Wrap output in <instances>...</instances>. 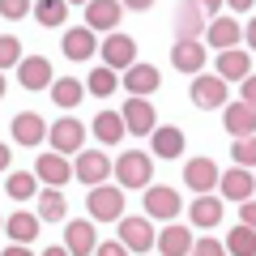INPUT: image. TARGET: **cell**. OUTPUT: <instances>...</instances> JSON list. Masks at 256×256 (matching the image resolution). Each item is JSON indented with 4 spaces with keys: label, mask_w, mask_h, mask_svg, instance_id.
I'll return each mask as SVG.
<instances>
[{
    "label": "cell",
    "mask_w": 256,
    "mask_h": 256,
    "mask_svg": "<svg viewBox=\"0 0 256 256\" xmlns=\"http://www.w3.org/2000/svg\"><path fill=\"white\" fill-rule=\"evenodd\" d=\"M102 64H111V68L124 73L128 64H137V43L128 34H120V30H111V34L102 38Z\"/></svg>",
    "instance_id": "obj_15"
},
{
    "label": "cell",
    "mask_w": 256,
    "mask_h": 256,
    "mask_svg": "<svg viewBox=\"0 0 256 256\" xmlns=\"http://www.w3.org/2000/svg\"><path fill=\"white\" fill-rule=\"evenodd\" d=\"M150 154L154 158H166V162H171V158H180L184 154V132L180 128H154V132H150Z\"/></svg>",
    "instance_id": "obj_25"
},
{
    "label": "cell",
    "mask_w": 256,
    "mask_h": 256,
    "mask_svg": "<svg viewBox=\"0 0 256 256\" xmlns=\"http://www.w3.org/2000/svg\"><path fill=\"white\" fill-rule=\"evenodd\" d=\"M180 210H184V201H180V192L171 184H150L146 188V214L154 222H175Z\"/></svg>",
    "instance_id": "obj_4"
},
{
    "label": "cell",
    "mask_w": 256,
    "mask_h": 256,
    "mask_svg": "<svg viewBox=\"0 0 256 256\" xmlns=\"http://www.w3.org/2000/svg\"><path fill=\"white\" fill-rule=\"evenodd\" d=\"M205 18H210V13H205L196 0H180V4H175V38H201L205 34Z\"/></svg>",
    "instance_id": "obj_11"
},
{
    "label": "cell",
    "mask_w": 256,
    "mask_h": 256,
    "mask_svg": "<svg viewBox=\"0 0 256 256\" xmlns=\"http://www.w3.org/2000/svg\"><path fill=\"white\" fill-rule=\"evenodd\" d=\"M116 184L120 188H150L154 184V154H141V150H128L116 158Z\"/></svg>",
    "instance_id": "obj_1"
},
{
    "label": "cell",
    "mask_w": 256,
    "mask_h": 256,
    "mask_svg": "<svg viewBox=\"0 0 256 256\" xmlns=\"http://www.w3.org/2000/svg\"><path fill=\"white\" fill-rule=\"evenodd\" d=\"M34 18L38 26H60L68 18V0H34Z\"/></svg>",
    "instance_id": "obj_34"
},
{
    "label": "cell",
    "mask_w": 256,
    "mask_h": 256,
    "mask_svg": "<svg viewBox=\"0 0 256 256\" xmlns=\"http://www.w3.org/2000/svg\"><path fill=\"white\" fill-rule=\"evenodd\" d=\"M34 175H38L43 184H52V188H64V184H68V175H73V166H68V154H60V150H52V154H38Z\"/></svg>",
    "instance_id": "obj_20"
},
{
    "label": "cell",
    "mask_w": 256,
    "mask_h": 256,
    "mask_svg": "<svg viewBox=\"0 0 256 256\" xmlns=\"http://www.w3.org/2000/svg\"><path fill=\"white\" fill-rule=\"evenodd\" d=\"M38 226H43V218H38V214H26V210H18L13 218H4V230H9L13 244H34Z\"/></svg>",
    "instance_id": "obj_27"
},
{
    "label": "cell",
    "mask_w": 256,
    "mask_h": 256,
    "mask_svg": "<svg viewBox=\"0 0 256 256\" xmlns=\"http://www.w3.org/2000/svg\"><path fill=\"white\" fill-rule=\"evenodd\" d=\"M222 128H226L230 137H252L256 132V107H248L244 98L226 102V107H222Z\"/></svg>",
    "instance_id": "obj_19"
},
{
    "label": "cell",
    "mask_w": 256,
    "mask_h": 256,
    "mask_svg": "<svg viewBox=\"0 0 256 256\" xmlns=\"http://www.w3.org/2000/svg\"><path fill=\"white\" fill-rule=\"evenodd\" d=\"M218 192H222V201H252V192H256V180L248 175V166H230V171H222L218 180Z\"/></svg>",
    "instance_id": "obj_16"
},
{
    "label": "cell",
    "mask_w": 256,
    "mask_h": 256,
    "mask_svg": "<svg viewBox=\"0 0 256 256\" xmlns=\"http://www.w3.org/2000/svg\"><path fill=\"white\" fill-rule=\"evenodd\" d=\"M0 230H4V218H0Z\"/></svg>",
    "instance_id": "obj_51"
},
{
    "label": "cell",
    "mask_w": 256,
    "mask_h": 256,
    "mask_svg": "<svg viewBox=\"0 0 256 256\" xmlns=\"http://www.w3.org/2000/svg\"><path fill=\"white\" fill-rule=\"evenodd\" d=\"M252 4H256V0H226V9H230V13H248Z\"/></svg>",
    "instance_id": "obj_43"
},
{
    "label": "cell",
    "mask_w": 256,
    "mask_h": 256,
    "mask_svg": "<svg viewBox=\"0 0 256 256\" xmlns=\"http://www.w3.org/2000/svg\"><path fill=\"white\" fill-rule=\"evenodd\" d=\"M94 256H132V252H128L124 239H116V244H98V248H94Z\"/></svg>",
    "instance_id": "obj_39"
},
{
    "label": "cell",
    "mask_w": 256,
    "mask_h": 256,
    "mask_svg": "<svg viewBox=\"0 0 256 256\" xmlns=\"http://www.w3.org/2000/svg\"><path fill=\"white\" fill-rule=\"evenodd\" d=\"M218 73L226 77V82H244V77L252 73V56L239 52V47H226V52H218Z\"/></svg>",
    "instance_id": "obj_26"
},
{
    "label": "cell",
    "mask_w": 256,
    "mask_h": 256,
    "mask_svg": "<svg viewBox=\"0 0 256 256\" xmlns=\"http://www.w3.org/2000/svg\"><path fill=\"white\" fill-rule=\"evenodd\" d=\"M120 239L128 244V252H150V248L158 244V235H154V222H150V214L146 218H120Z\"/></svg>",
    "instance_id": "obj_8"
},
{
    "label": "cell",
    "mask_w": 256,
    "mask_h": 256,
    "mask_svg": "<svg viewBox=\"0 0 256 256\" xmlns=\"http://www.w3.org/2000/svg\"><path fill=\"white\" fill-rule=\"evenodd\" d=\"M124 9H137V13H146V9H154V0H124Z\"/></svg>",
    "instance_id": "obj_44"
},
{
    "label": "cell",
    "mask_w": 256,
    "mask_h": 256,
    "mask_svg": "<svg viewBox=\"0 0 256 256\" xmlns=\"http://www.w3.org/2000/svg\"><path fill=\"white\" fill-rule=\"evenodd\" d=\"M94 137H98L102 146H120V141L128 137V124H124V111H107V107H102L98 116H94Z\"/></svg>",
    "instance_id": "obj_24"
},
{
    "label": "cell",
    "mask_w": 256,
    "mask_h": 256,
    "mask_svg": "<svg viewBox=\"0 0 256 256\" xmlns=\"http://www.w3.org/2000/svg\"><path fill=\"white\" fill-rule=\"evenodd\" d=\"M0 256H34V252H30L26 244H9V248H4V252H0Z\"/></svg>",
    "instance_id": "obj_42"
},
{
    "label": "cell",
    "mask_w": 256,
    "mask_h": 256,
    "mask_svg": "<svg viewBox=\"0 0 256 256\" xmlns=\"http://www.w3.org/2000/svg\"><path fill=\"white\" fill-rule=\"evenodd\" d=\"M86 210H90L94 222H120V218H124V188L94 184L90 196H86Z\"/></svg>",
    "instance_id": "obj_2"
},
{
    "label": "cell",
    "mask_w": 256,
    "mask_h": 256,
    "mask_svg": "<svg viewBox=\"0 0 256 256\" xmlns=\"http://www.w3.org/2000/svg\"><path fill=\"white\" fill-rule=\"evenodd\" d=\"M86 90L98 94V98L116 94V90H120V68H111V64H98V68L90 73V82H86Z\"/></svg>",
    "instance_id": "obj_31"
},
{
    "label": "cell",
    "mask_w": 256,
    "mask_h": 256,
    "mask_svg": "<svg viewBox=\"0 0 256 256\" xmlns=\"http://www.w3.org/2000/svg\"><path fill=\"white\" fill-rule=\"evenodd\" d=\"M64 244H68V252L73 256H94V248H98V230H94V218L90 222H64Z\"/></svg>",
    "instance_id": "obj_18"
},
{
    "label": "cell",
    "mask_w": 256,
    "mask_h": 256,
    "mask_svg": "<svg viewBox=\"0 0 256 256\" xmlns=\"http://www.w3.org/2000/svg\"><path fill=\"white\" fill-rule=\"evenodd\" d=\"M30 9H34L30 0H0V18H9V22H22Z\"/></svg>",
    "instance_id": "obj_37"
},
{
    "label": "cell",
    "mask_w": 256,
    "mask_h": 256,
    "mask_svg": "<svg viewBox=\"0 0 256 256\" xmlns=\"http://www.w3.org/2000/svg\"><path fill=\"white\" fill-rule=\"evenodd\" d=\"M73 175L94 188V184H107V175H116V166H111V158L102 154V150H82L77 162H73Z\"/></svg>",
    "instance_id": "obj_5"
},
{
    "label": "cell",
    "mask_w": 256,
    "mask_h": 256,
    "mask_svg": "<svg viewBox=\"0 0 256 256\" xmlns=\"http://www.w3.org/2000/svg\"><path fill=\"white\" fill-rule=\"evenodd\" d=\"M171 68H180V73H201L205 68V43L201 38H175Z\"/></svg>",
    "instance_id": "obj_17"
},
{
    "label": "cell",
    "mask_w": 256,
    "mask_h": 256,
    "mask_svg": "<svg viewBox=\"0 0 256 256\" xmlns=\"http://www.w3.org/2000/svg\"><path fill=\"white\" fill-rule=\"evenodd\" d=\"M38 218H43V222H64V218H68V205H64V192L60 188H52V184L38 188Z\"/></svg>",
    "instance_id": "obj_29"
},
{
    "label": "cell",
    "mask_w": 256,
    "mask_h": 256,
    "mask_svg": "<svg viewBox=\"0 0 256 256\" xmlns=\"http://www.w3.org/2000/svg\"><path fill=\"white\" fill-rule=\"evenodd\" d=\"M239 98H244L248 107H256V77H252V73H248L244 82H239Z\"/></svg>",
    "instance_id": "obj_40"
},
{
    "label": "cell",
    "mask_w": 256,
    "mask_h": 256,
    "mask_svg": "<svg viewBox=\"0 0 256 256\" xmlns=\"http://www.w3.org/2000/svg\"><path fill=\"white\" fill-rule=\"evenodd\" d=\"M43 256H73V252H68V244H52Z\"/></svg>",
    "instance_id": "obj_46"
},
{
    "label": "cell",
    "mask_w": 256,
    "mask_h": 256,
    "mask_svg": "<svg viewBox=\"0 0 256 256\" xmlns=\"http://www.w3.org/2000/svg\"><path fill=\"white\" fill-rule=\"evenodd\" d=\"M192 244H196V239H192V230L184 226V222H166L154 248H158L162 256H192Z\"/></svg>",
    "instance_id": "obj_21"
},
{
    "label": "cell",
    "mask_w": 256,
    "mask_h": 256,
    "mask_svg": "<svg viewBox=\"0 0 256 256\" xmlns=\"http://www.w3.org/2000/svg\"><path fill=\"white\" fill-rule=\"evenodd\" d=\"M22 64V43L13 34H0V68H18Z\"/></svg>",
    "instance_id": "obj_36"
},
{
    "label": "cell",
    "mask_w": 256,
    "mask_h": 256,
    "mask_svg": "<svg viewBox=\"0 0 256 256\" xmlns=\"http://www.w3.org/2000/svg\"><path fill=\"white\" fill-rule=\"evenodd\" d=\"M68 4H90V0H68Z\"/></svg>",
    "instance_id": "obj_50"
},
{
    "label": "cell",
    "mask_w": 256,
    "mask_h": 256,
    "mask_svg": "<svg viewBox=\"0 0 256 256\" xmlns=\"http://www.w3.org/2000/svg\"><path fill=\"white\" fill-rule=\"evenodd\" d=\"M120 18H124V0H90V4H86V26L90 30L111 34V30L120 26Z\"/></svg>",
    "instance_id": "obj_12"
},
{
    "label": "cell",
    "mask_w": 256,
    "mask_h": 256,
    "mask_svg": "<svg viewBox=\"0 0 256 256\" xmlns=\"http://www.w3.org/2000/svg\"><path fill=\"white\" fill-rule=\"evenodd\" d=\"M192 256H230V252L218 239H196V244H192Z\"/></svg>",
    "instance_id": "obj_38"
},
{
    "label": "cell",
    "mask_w": 256,
    "mask_h": 256,
    "mask_svg": "<svg viewBox=\"0 0 256 256\" xmlns=\"http://www.w3.org/2000/svg\"><path fill=\"white\" fill-rule=\"evenodd\" d=\"M47 141H52V150H60V154H82L86 124H82V120H56L52 132H47Z\"/></svg>",
    "instance_id": "obj_9"
},
{
    "label": "cell",
    "mask_w": 256,
    "mask_h": 256,
    "mask_svg": "<svg viewBox=\"0 0 256 256\" xmlns=\"http://www.w3.org/2000/svg\"><path fill=\"white\" fill-rule=\"evenodd\" d=\"M239 222H248V226L256 230V201H244V205H239Z\"/></svg>",
    "instance_id": "obj_41"
},
{
    "label": "cell",
    "mask_w": 256,
    "mask_h": 256,
    "mask_svg": "<svg viewBox=\"0 0 256 256\" xmlns=\"http://www.w3.org/2000/svg\"><path fill=\"white\" fill-rule=\"evenodd\" d=\"M120 111H124L128 132H137V137H150V132L158 128V111L150 107V98H141V94H128V102Z\"/></svg>",
    "instance_id": "obj_7"
},
{
    "label": "cell",
    "mask_w": 256,
    "mask_h": 256,
    "mask_svg": "<svg viewBox=\"0 0 256 256\" xmlns=\"http://www.w3.org/2000/svg\"><path fill=\"white\" fill-rule=\"evenodd\" d=\"M0 98H4V68H0Z\"/></svg>",
    "instance_id": "obj_49"
},
{
    "label": "cell",
    "mask_w": 256,
    "mask_h": 256,
    "mask_svg": "<svg viewBox=\"0 0 256 256\" xmlns=\"http://www.w3.org/2000/svg\"><path fill=\"white\" fill-rule=\"evenodd\" d=\"M9 162H13V154H9V146L0 141V171H9Z\"/></svg>",
    "instance_id": "obj_48"
},
{
    "label": "cell",
    "mask_w": 256,
    "mask_h": 256,
    "mask_svg": "<svg viewBox=\"0 0 256 256\" xmlns=\"http://www.w3.org/2000/svg\"><path fill=\"white\" fill-rule=\"evenodd\" d=\"M226 94H230V82L222 73H192V102L201 111L226 107Z\"/></svg>",
    "instance_id": "obj_3"
},
{
    "label": "cell",
    "mask_w": 256,
    "mask_h": 256,
    "mask_svg": "<svg viewBox=\"0 0 256 256\" xmlns=\"http://www.w3.org/2000/svg\"><path fill=\"white\" fill-rule=\"evenodd\" d=\"M82 98H86V82H77V77H60V82H52V102L60 111H73Z\"/></svg>",
    "instance_id": "obj_30"
},
{
    "label": "cell",
    "mask_w": 256,
    "mask_h": 256,
    "mask_svg": "<svg viewBox=\"0 0 256 256\" xmlns=\"http://www.w3.org/2000/svg\"><path fill=\"white\" fill-rule=\"evenodd\" d=\"M214 52H226V47H239V22L235 18H214L210 30H205Z\"/></svg>",
    "instance_id": "obj_28"
},
{
    "label": "cell",
    "mask_w": 256,
    "mask_h": 256,
    "mask_svg": "<svg viewBox=\"0 0 256 256\" xmlns=\"http://www.w3.org/2000/svg\"><path fill=\"white\" fill-rule=\"evenodd\" d=\"M120 86H124L128 94H141V98H150V94L162 86V73H158L154 64H141V60H137V64H128V68H124Z\"/></svg>",
    "instance_id": "obj_10"
},
{
    "label": "cell",
    "mask_w": 256,
    "mask_h": 256,
    "mask_svg": "<svg viewBox=\"0 0 256 256\" xmlns=\"http://www.w3.org/2000/svg\"><path fill=\"white\" fill-rule=\"evenodd\" d=\"M196 4H201V9H205V13H210V18H214V13H218L222 4H226V0H196Z\"/></svg>",
    "instance_id": "obj_45"
},
{
    "label": "cell",
    "mask_w": 256,
    "mask_h": 256,
    "mask_svg": "<svg viewBox=\"0 0 256 256\" xmlns=\"http://www.w3.org/2000/svg\"><path fill=\"white\" fill-rule=\"evenodd\" d=\"M230 158H235V166H256V132L252 137H235Z\"/></svg>",
    "instance_id": "obj_35"
},
{
    "label": "cell",
    "mask_w": 256,
    "mask_h": 256,
    "mask_svg": "<svg viewBox=\"0 0 256 256\" xmlns=\"http://www.w3.org/2000/svg\"><path fill=\"white\" fill-rule=\"evenodd\" d=\"M226 252H230V256H256V230L248 226V222L230 226V235H226Z\"/></svg>",
    "instance_id": "obj_32"
},
{
    "label": "cell",
    "mask_w": 256,
    "mask_h": 256,
    "mask_svg": "<svg viewBox=\"0 0 256 256\" xmlns=\"http://www.w3.org/2000/svg\"><path fill=\"white\" fill-rule=\"evenodd\" d=\"M47 132H52V128L43 124V116H38V111H18V116H13V141H18V146L34 150V146H43Z\"/></svg>",
    "instance_id": "obj_13"
},
{
    "label": "cell",
    "mask_w": 256,
    "mask_h": 256,
    "mask_svg": "<svg viewBox=\"0 0 256 256\" xmlns=\"http://www.w3.org/2000/svg\"><path fill=\"white\" fill-rule=\"evenodd\" d=\"M222 180V171L214 166V158H192L188 166H184V184H188L192 192H214Z\"/></svg>",
    "instance_id": "obj_23"
},
{
    "label": "cell",
    "mask_w": 256,
    "mask_h": 256,
    "mask_svg": "<svg viewBox=\"0 0 256 256\" xmlns=\"http://www.w3.org/2000/svg\"><path fill=\"white\" fill-rule=\"evenodd\" d=\"M188 218H192V226H201V230L218 226L222 222V192L218 196L214 192H196V201L188 205Z\"/></svg>",
    "instance_id": "obj_22"
},
{
    "label": "cell",
    "mask_w": 256,
    "mask_h": 256,
    "mask_svg": "<svg viewBox=\"0 0 256 256\" xmlns=\"http://www.w3.org/2000/svg\"><path fill=\"white\" fill-rule=\"evenodd\" d=\"M38 184H43L38 175H30V171H13L9 184H4V192H9L13 201H30V196L38 192Z\"/></svg>",
    "instance_id": "obj_33"
},
{
    "label": "cell",
    "mask_w": 256,
    "mask_h": 256,
    "mask_svg": "<svg viewBox=\"0 0 256 256\" xmlns=\"http://www.w3.org/2000/svg\"><path fill=\"white\" fill-rule=\"evenodd\" d=\"M60 52L68 56V60H90V56L98 52V30H90V26H73V30H64Z\"/></svg>",
    "instance_id": "obj_14"
},
{
    "label": "cell",
    "mask_w": 256,
    "mask_h": 256,
    "mask_svg": "<svg viewBox=\"0 0 256 256\" xmlns=\"http://www.w3.org/2000/svg\"><path fill=\"white\" fill-rule=\"evenodd\" d=\"M52 82H56V73H52V60H43V56H22V64H18V86L22 90H52Z\"/></svg>",
    "instance_id": "obj_6"
},
{
    "label": "cell",
    "mask_w": 256,
    "mask_h": 256,
    "mask_svg": "<svg viewBox=\"0 0 256 256\" xmlns=\"http://www.w3.org/2000/svg\"><path fill=\"white\" fill-rule=\"evenodd\" d=\"M244 38H248V47H252V52H256V18L248 22V30H244Z\"/></svg>",
    "instance_id": "obj_47"
}]
</instances>
